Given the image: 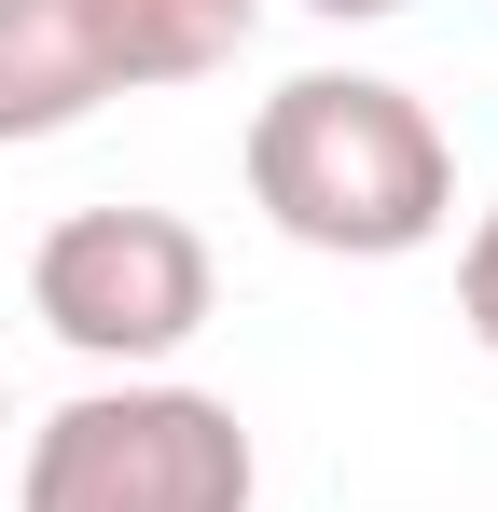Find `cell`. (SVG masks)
Here are the masks:
<instances>
[{"label":"cell","mask_w":498,"mask_h":512,"mask_svg":"<svg viewBox=\"0 0 498 512\" xmlns=\"http://www.w3.org/2000/svg\"><path fill=\"white\" fill-rule=\"evenodd\" d=\"M28 305H42L56 346L139 374V360H166V346L208 333L222 263H208V236H194L180 208H70V222L28 250Z\"/></svg>","instance_id":"4"},{"label":"cell","mask_w":498,"mask_h":512,"mask_svg":"<svg viewBox=\"0 0 498 512\" xmlns=\"http://www.w3.org/2000/svg\"><path fill=\"white\" fill-rule=\"evenodd\" d=\"M305 14H332V28H360V14H415V0H305Z\"/></svg>","instance_id":"6"},{"label":"cell","mask_w":498,"mask_h":512,"mask_svg":"<svg viewBox=\"0 0 498 512\" xmlns=\"http://www.w3.org/2000/svg\"><path fill=\"white\" fill-rule=\"evenodd\" d=\"M457 319H471V346L498 360V208L471 222V263H457Z\"/></svg>","instance_id":"5"},{"label":"cell","mask_w":498,"mask_h":512,"mask_svg":"<svg viewBox=\"0 0 498 512\" xmlns=\"http://www.w3.org/2000/svg\"><path fill=\"white\" fill-rule=\"evenodd\" d=\"M263 0H0V153L70 139L83 111L236 70Z\"/></svg>","instance_id":"3"},{"label":"cell","mask_w":498,"mask_h":512,"mask_svg":"<svg viewBox=\"0 0 498 512\" xmlns=\"http://www.w3.org/2000/svg\"><path fill=\"white\" fill-rule=\"evenodd\" d=\"M263 457H249L236 402L208 388H83L28 429V485L14 512H249Z\"/></svg>","instance_id":"2"},{"label":"cell","mask_w":498,"mask_h":512,"mask_svg":"<svg viewBox=\"0 0 498 512\" xmlns=\"http://www.w3.org/2000/svg\"><path fill=\"white\" fill-rule=\"evenodd\" d=\"M249 208L332 263H402L457 222V153L402 84L374 70H305L249 111Z\"/></svg>","instance_id":"1"}]
</instances>
